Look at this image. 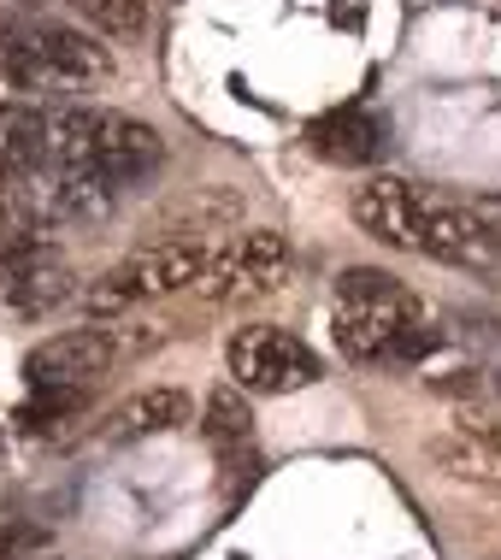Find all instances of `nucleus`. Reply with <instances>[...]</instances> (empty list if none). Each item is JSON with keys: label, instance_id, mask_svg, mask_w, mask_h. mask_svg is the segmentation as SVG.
Returning a JSON list of instances; mask_svg holds the SVG:
<instances>
[{"label": "nucleus", "instance_id": "nucleus-18", "mask_svg": "<svg viewBox=\"0 0 501 560\" xmlns=\"http://www.w3.org/2000/svg\"><path fill=\"white\" fill-rule=\"evenodd\" d=\"M490 436H496V443H501V431H490Z\"/></svg>", "mask_w": 501, "mask_h": 560}, {"label": "nucleus", "instance_id": "nucleus-17", "mask_svg": "<svg viewBox=\"0 0 501 560\" xmlns=\"http://www.w3.org/2000/svg\"><path fill=\"white\" fill-rule=\"evenodd\" d=\"M83 307L95 313V319H118V313L136 307V295H130V283L118 278V271H106V278H95V283L83 290Z\"/></svg>", "mask_w": 501, "mask_h": 560}, {"label": "nucleus", "instance_id": "nucleus-14", "mask_svg": "<svg viewBox=\"0 0 501 560\" xmlns=\"http://www.w3.org/2000/svg\"><path fill=\"white\" fill-rule=\"evenodd\" d=\"M201 431L219 454H242L254 443V413H248V389L242 384H224L207 396V413H201Z\"/></svg>", "mask_w": 501, "mask_h": 560}, {"label": "nucleus", "instance_id": "nucleus-6", "mask_svg": "<svg viewBox=\"0 0 501 560\" xmlns=\"http://www.w3.org/2000/svg\"><path fill=\"white\" fill-rule=\"evenodd\" d=\"M30 48H36L42 89H101L113 78L106 36H83L71 24H30Z\"/></svg>", "mask_w": 501, "mask_h": 560}, {"label": "nucleus", "instance_id": "nucleus-11", "mask_svg": "<svg viewBox=\"0 0 501 560\" xmlns=\"http://www.w3.org/2000/svg\"><path fill=\"white\" fill-rule=\"evenodd\" d=\"M189 396L184 389H136V396H125L106 413V443H136V436H160V431H177V425H189Z\"/></svg>", "mask_w": 501, "mask_h": 560}, {"label": "nucleus", "instance_id": "nucleus-3", "mask_svg": "<svg viewBox=\"0 0 501 560\" xmlns=\"http://www.w3.org/2000/svg\"><path fill=\"white\" fill-rule=\"evenodd\" d=\"M125 354V337L118 330H101V325H83V330H59V337L36 342L24 354V377L30 389H95V377Z\"/></svg>", "mask_w": 501, "mask_h": 560}, {"label": "nucleus", "instance_id": "nucleus-12", "mask_svg": "<svg viewBox=\"0 0 501 560\" xmlns=\"http://www.w3.org/2000/svg\"><path fill=\"white\" fill-rule=\"evenodd\" d=\"M307 142H313V154L330 160V165H366V160L384 154V125L366 113H330L307 130Z\"/></svg>", "mask_w": 501, "mask_h": 560}, {"label": "nucleus", "instance_id": "nucleus-8", "mask_svg": "<svg viewBox=\"0 0 501 560\" xmlns=\"http://www.w3.org/2000/svg\"><path fill=\"white\" fill-rule=\"evenodd\" d=\"M207 266H212L207 242H148V248H136L130 260L118 266V278L130 283L136 301H160V295L201 290Z\"/></svg>", "mask_w": 501, "mask_h": 560}, {"label": "nucleus", "instance_id": "nucleus-10", "mask_svg": "<svg viewBox=\"0 0 501 560\" xmlns=\"http://www.w3.org/2000/svg\"><path fill=\"white\" fill-rule=\"evenodd\" d=\"M165 160V136L154 125H142V118L130 113H101V130H95V165L106 177H113L118 189L142 184V177H154Z\"/></svg>", "mask_w": 501, "mask_h": 560}, {"label": "nucleus", "instance_id": "nucleus-4", "mask_svg": "<svg viewBox=\"0 0 501 560\" xmlns=\"http://www.w3.org/2000/svg\"><path fill=\"white\" fill-rule=\"evenodd\" d=\"M290 271V242L278 231H248L224 248H212V266L201 278V295L212 301H254V295H271Z\"/></svg>", "mask_w": 501, "mask_h": 560}, {"label": "nucleus", "instance_id": "nucleus-13", "mask_svg": "<svg viewBox=\"0 0 501 560\" xmlns=\"http://www.w3.org/2000/svg\"><path fill=\"white\" fill-rule=\"evenodd\" d=\"M236 213H242V195L201 189L195 201H184V207H172V213H165L154 242H201V236H212V224H231Z\"/></svg>", "mask_w": 501, "mask_h": 560}, {"label": "nucleus", "instance_id": "nucleus-1", "mask_svg": "<svg viewBox=\"0 0 501 560\" xmlns=\"http://www.w3.org/2000/svg\"><path fill=\"white\" fill-rule=\"evenodd\" d=\"M337 348L360 366L372 360H419L436 342V330H424V307L401 278L377 266H348L337 278V313H330Z\"/></svg>", "mask_w": 501, "mask_h": 560}, {"label": "nucleus", "instance_id": "nucleus-2", "mask_svg": "<svg viewBox=\"0 0 501 560\" xmlns=\"http://www.w3.org/2000/svg\"><path fill=\"white\" fill-rule=\"evenodd\" d=\"M224 366H231V384H242L248 396H290V389L318 384V354L301 337L278 325H242L224 342Z\"/></svg>", "mask_w": 501, "mask_h": 560}, {"label": "nucleus", "instance_id": "nucleus-9", "mask_svg": "<svg viewBox=\"0 0 501 560\" xmlns=\"http://www.w3.org/2000/svg\"><path fill=\"white\" fill-rule=\"evenodd\" d=\"M0 266H7V301L19 313H42L71 295V266L48 248V236H12Z\"/></svg>", "mask_w": 501, "mask_h": 560}, {"label": "nucleus", "instance_id": "nucleus-7", "mask_svg": "<svg viewBox=\"0 0 501 560\" xmlns=\"http://www.w3.org/2000/svg\"><path fill=\"white\" fill-rule=\"evenodd\" d=\"M348 213H354L360 231L389 242V248H419L424 242V195L407 177H389V172L366 177L348 201Z\"/></svg>", "mask_w": 501, "mask_h": 560}, {"label": "nucleus", "instance_id": "nucleus-16", "mask_svg": "<svg viewBox=\"0 0 501 560\" xmlns=\"http://www.w3.org/2000/svg\"><path fill=\"white\" fill-rule=\"evenodd\" d=\"M78 19L106 42H136L148 30V0H78Z\"/></svg>", "mask_w": 501, "mask_h": 560}, {"label": "nucleus", "instance_id": "nucleus-15", "mask_svg": "<svg viewBox=\"0 0 501 560\" xmlns=\"http://www.w3.org/2000/svg\"><path fill=\"white\" fill-rule=\"evenodd\" d=\"M431 454L461 483H490V490H501V443H496V436H483V431L478 436H443Z\"/></svg>", "mask_w": 501, "mask_h": 560}, {"label": "nucleus", "instance_id": "nucleus-5", "mask_svg": "<svg viewBox=\"0 0 501 560\" xmlns=\"http://www.w3.org/2000/svg\"><path fill=\"white\" fill-rule=\"evenodd\" d=\"M419 254L443 266H501V231L490 219V207H461V201H424V242Z\"/></svg>", "mask_w": 501, "mask_h": 560}]
</instances>
